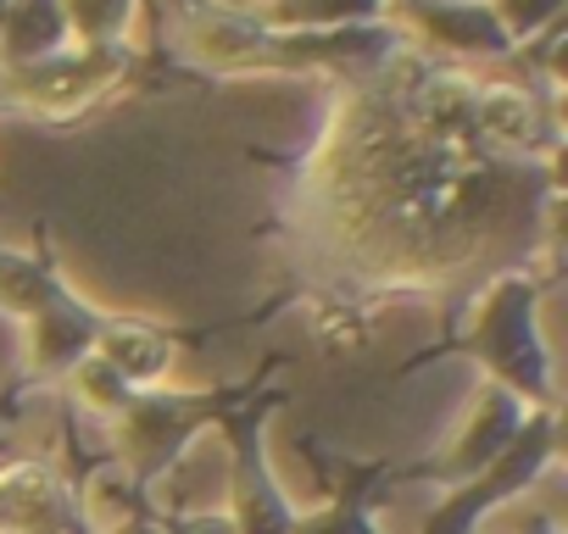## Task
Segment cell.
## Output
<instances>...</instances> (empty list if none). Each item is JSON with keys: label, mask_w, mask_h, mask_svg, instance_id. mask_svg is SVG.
Listing matches in <instances>:
<instances>
[{"label": "cell", "mask_w": 568, "mask_h": 534, "mask_svg": "<svg viewBox=\"0 0 568 534\" xmlns=\"http://www.w3.org/2000/svg\"><path fill=\"white\" fill-rule=\"evenodd\" d=\"M463 351L524 407H551V357L540 340V290L529 274H501L479 296L463 329Z\"/></svg>", "instance_id": "cell-1"}, {"label": "cell", "mask_w": 568, "mask_h": 534, "mask_svg": "<svg viewBox=\"0 0 568 534\" xmlns=\"http://www.w3.org/2000/svg\"><path fill=\"white\" fill-rule=\"evenodd\" d=\"M251 390H206V396H184V390H134V401L112 418V456L118 473L140 490H151L201 429H212L234 401H245Z\"/></svg>", "instance_id": "cell-2"}, {"label": "cell", "mask_w": 568, "mask_h": 534, "mask_svg": "<svg viewBox=\"0 0 568 534\" xmlns=\"http://www.w3.org/2000/svg\"><path fill=\"white\" fill-rule=\"evenodd\" d=\"M278 401L284 396H273V390H251L245 401H234L217 418V429L229 440V512L223 517L234 523V534H291V523H296V506L284 495V484L267 462V440H262Z\"/></svg>", "instance_id": "cell-3"}, {"label": "cell", "mask_w": 568, "mask_h": 534, "mask_svg": "<svg viewBox=\"0 0 568 534\" xmlns=\"http://www.w3.org/2000/svg\"><path fill=\"white\" fill-rule=\"evenodd\" d=\"M551 456H557V412H551V407H529V418H524V429L513 434V445H507L490 468H479L474 479L452 484V490L429 506V517L418 523V534H479V523H485L496 506H507L513 495H524V490L551 468Z\"/></svg>", "instance_id": "cell-4"}, {"label": "cell", "mask_w": 568, "mask_h": 534, "mask_svg": "<svg viewBox=\"0 0 568 534\" xmlns=\"http://www.w3.org/2000/svg\"><path fill=\"white\" fill-rule=\"evenodd\" d=\"M524 418H529V407H524L518 396H507L501 384H485V390L474 396L463 429L452 434V445H446L440 456H429L424 468H407V473H396V479H435V484L452 490V484L474 479L479 468H490V462L513 445V434L524 429Z\"/></svg>", "instance_id": "cell-5"}, {"label": "cell", "mask_w": 568, "mask_h": 534, "mask_svg": "<svg viewBox=\"0 0 568 534\" xmlns=\"http://www.w3.org/2000/svg\"><path fill=\"white\" fill-rule=\"evenodd\" d=\"M0 534H95L73 490L40 462L0 468Z\"/></svg>", "instance_id": "cell-6"}, {"label": "cell", "mask_w": 568, "mask_h": 534, "mask_svg": "<svg viewBox=\"0 0 568 534\" xmlns=\"http://www.w3.org/2000/svg\"><path fill=\"white\" fill-rule=\"evenodd\" d=\"M390 12H396L424 45H440V51H452V57H479V62L513 57V40H507V29L496 23L490 0H390Z\"/></svg>", "instance_id": "cell-7"}, {"label": "cell", "mask_w": 568, "mask_h": 534, "mask_svg": "<svg viewBox=\"0 0 568 534\" xmlns=\"http://www.w3.org/2000/svg\"><path fill=\"white\" fill-rule=\"evenodd\" d=\"M101 329H106V318H101L90 301H79V296L57 279V285L45 290V301L34 307V318H29V362H34V379L73 373V368L95 351Z\"/></svg>", "instance_id": "cell-8"}, {"label": "cell", "mask_w": 568, "mask_h": 534, "mask_svg": "<svg viewBox=\"0 0 568 534\" xmlns=\"http://www.w3.org/2000/svg\"><path fill=\"white\" fill-rule=\"evenodd\" d=\"M118 73H123V51H118V45H112V51H73V45H68V51L34 62V68H7V90H12L18 101H29V106L68 112V106H79L84 95L106 90Z\"/></svg>", "instance_id": "cell-9"}, {"label": "cell", "mask_w": 568, "mask_h": 534, "mask_svg": "<svg viewBox=\"0 0 568 534\" xmlns=\"http://www.w3.org/2000/svg\"><path fill=\"white\" fill-rule=\"evenodd\" d=\"M90 357H101L129 390H156V379L173 362V335H162L151 324H106Z\"/></svg>", "instance_id": "cell-10"}, {"label": "cell", "mask_w": 568, "mask_h": 534, "mask_svg": "<svg viewBox=\"0 0 568 534\" xmlns=\"http://www.w3.org/2000/svg\"><path fill=\"white\" fill-rule=\"evenodd\" d=\"M68 18L62 0H7V29H0V62L34 68L57 51H68Z\"/></svg>", "instance_id": "cell-11"}, {"label": "cell", "mask_w": 568, "mask_h": 534, "mask_svg": "<svg viewBox=\"0 0 568 534\" xmlns=\"http://www.w3.org/2000/svg\"><path fill=\"white\" fill-rule=\"evenodd\" d=\"M278 34H318V29H368L385 18V0H278L267 12Z\"/></svg>", "instance_id": "cell-12"}, {"label": "cell", "mask_w": 568, "mask_h": 534, "mask_svg": "<svg viewBox=\"0 0 568 534\" xmlns=\"http://www.w3.org/2000/svg\"><path fill=\"white\" fill-rule=\"evenodd\" d=\"M374 479L379 473L346 468V484L318 512H296L291 534H374V523H368V490H374Z\"/></svg>", "instance_id": "cell-13"}, {"label": "cell", "mask_w": 568, "mask_h": 534, "mask_svg": "<svg viewBox=\"0 0 568 534\" xmlns=\"http://www.w3.org/2000/svg\"><path fill=\"white\" fill-rule=\"evenodd\" d=\"M62 18L84 51H112L134 18V0H62Z\"/></svg>", "instance_id": "cell-14"}, {"label": "cell", "mask_w": 568, "mask_h": 534, "mask_svg": "<svg viewBox=\"0 0 568 534\" xmlns=\"http://www.w3.org/2000/svg\"><path fill=\"white\" fill-rule=\"evenodd\" d=\"M62 274L51 261H34V256H12L0 250V307L18 312V318H34V307L45 301V290L57 285Z\"/></svg>", "instance_id": "cell-15"}, {"label": "cell", "mask_w": 568, "mask_h": 534, "mask_svg": "<svg viewBox=\"0 0 568 534\" xmlns=\"http://www.w3.org/2000/svg\"><path fill=\"white\" fill-rule=\"evenodd\" d=\"M73 390L84 396V407L90 412H106V418H118L129 401H134V390L101 362V357H84L79 368H73Z\"/></svg>", "instance_id": "cell-16"}, {"label": "cell", "mask_w": 568, "mask_h": 534, "mask_svg": "<svg viewBox=\"0 0 568 534\" xmlns=\"http://www.w3.org/2000/svg\"><path fill=\"white\" fill-rule=\"evenodd\" d=\"M562 7L568 0H490V12H496V23L507 29L513 45H524V40L546 34L551 23H562Z\"/></svg>", "instance_id": "cell-17"}, {"label": "cell", "mask_w": 568, "mask_h": 534, "mask_svg": "<svg viewBox=\"0 0 568 534\" xmlns=\"http://www.w3.org/2000/svg\"><path fill=\"white\" fill-rule=\"evenodd\" d=\"M162 534H234L223 512H156Z\"/></svg>", "instance_id": "cell-18"}, {"label": "cell", "mask_w": 568, "mask_h": 534, "mask_svg": "<svg viewBox=\"0 0 568 534\" xmlns=\"http://www.w3.org/2000/svg\"><path fill=\"white\" fill-rule=\"evenodd\" d=\"M156 512H162V506H151V512H134V517H112V523H106V534H162Z\"/></svg>", "instance_id": "cell-19"}, {"label": "cell", "mask_w": 568, "mask_h": 534, "mask_svg": "<svg viewBox=\"0 0 568 534\" xmlns=\"http://www.w3.org/2000/svg\"><path fill=\"white\" fill-rule=\"evenodd\" d=\"M524 534H568V528H562V523H557V517H535V523H529V528H524Z\"/></svg>", "instance_id": "cell-20"}, {"label": "cell", "mask_w": 568, "mask_h": 534, "mask_svg": "<svg viewBox=\"0 0 568 534\" xmlns=\"http://www.w3.org/2000/svg\"><path fill=\"white\" fill-rule=\"evenodd\" d=\"M0 29H7V0H0Z\"/></svg>", "instance_id": "cell-21"}, {"label": "cell", "mask_w": 568, "mask_h": 534, "mask_svg": "<svg viewBox=\"0 0 568 534\" xmlns=\"http://www.w3.org/2000/svg\"><path fill=\"white\" fill-rule=\"evenodd\" d=\"M385 7H390V0H385Z\"/></svg>", "instance_id": "cell-22"}]
</instances>
